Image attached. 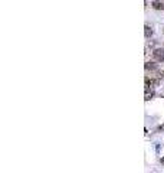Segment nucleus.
Masks as SVG:
<instances>
[{
  "label": "nucleus",
  "mask_w": 164,
  "mask_h": 173,
  "mask_svg": "<svg viewBox=\"0 0 164 173\" xmlns=\"http://www.w3.org/2000/svg\"><path fill=\"white\" fill-rule=\"evenodd\" d=\"M153 56H154L155 61L163 62V61H164V51H163V49H155V51L153 52Z\"/></svg>",
  "instance_id": "f257e3e1"
},
{
  "label": "nucleus",
  "mask_w": 164,
  "mask_h": 173,
  "mask_svg": "<svg viewBox=\"0 0 164 173\" xmlns=\"http://www.w3.org/2000/svg\"><path fill=\"white\" fill-rule=\"evenodd\" d=\"M158 84H160L158 79H147L146 81V86H147V88H153V86H155Z\"/></svg>",
  "instance_id": "f03ea898"
},
{
  "label": "nucleus",
  "mask_w": 164,
  "mask_h": 173,
  "mask_svg": "<svg viewBox=\"0 0 164 173\" xmlns=\"http://www.w3.org/2000/svg\"><path fill=\"white\" fill-rule=\"evenodd\" d=\"M154 97V91L151 90V88H146V94H144V100L146 101H148V100H151Z\"/></svg>",
  "instance_id": "7ed1b4c3"
},
{
  "label": "nucleus",
  "mask_w": 164,
  "mask_h": 173,
  "mask_svg": "<svg viewBox=\"0 0 164 173\" xmlns=\"http://www.w3.org/2000/svg\"><path fill=\"white\" fill-rule=\"evenodd\" d=\"M153 7L157 9V10H164V5H163V2H160V0H154V2H153Z\"/></svg>",
  "instance_id": "20e7f679"
},
{
  "label": "nucleus",
  "mask_w": 164,
  "mask_h": 173,
  "mask_svg": "<svg viewBox=\"0 0 164 173\" xmlns=\"http://www.w3.org/2000/svg\"><path fill=\"white\" fill-rule=\"evenodd\" d=\"M144 35H146V38H150V36L153 35V29H151L148 25L144 26Z\"/></svg>",
  "instance_id": "39448f33"
},
{
  "label": "nucleus",
  "mask_w": 164,
  "mask_h": 173,
  "mask_svg": "<svg viewBox=\"0 0 164 173\" xmlns=\"http://www.w3.org/2000/svg\"><path fill=\"white\" fill-rule=\"evenodd\" d=\"M146 69H155V65L153 62H147L146 63Z\"/></svg>",
  "instance_id": "423d86ee"
},
{
  "label": "nucleus",
  "mask_w": 164,
  "mask_h": 173,
  "mask_svg": "<svg viewBox=\"0 0 164 173\" xmlns=\"http://www.w3.org/2000/svg\"><path fill=\"white\" fill-rule=\"evenodd\" d=\"M161 130H164V125H160L158 127V131H161Z\"/></svg>",
  "instance_id": "0eeeda50"
}]
</instances>
